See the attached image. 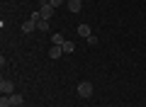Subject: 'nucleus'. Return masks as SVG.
I'll list each match as a JSON object with an SVG mask.
<instances>
[{"mask_svg":"<svg viewBox=\"0 0 146 107\" xmlns=\"http://www.w3.org/2000/svg\"><path fill=\"white\" fill-rule=\"evenodd\" d=\"M119 107H124V105H119Z\"/></svg>","mask_w":146,"mask_h":107,"instance_id":"obj_16","label":"nucleus"},{"mask_svg":"<svg viewBox=\"0 0 146 107\" xmlns=\"http://www.w3.org/2000/svg\"><path fill=\"white\" fill-rule=\"evenodd\" d=\"M105 107H112V105H105Z\"/></svg>","mask_w":146,"mask_h":107,"instance_id":"obj_15","label":"nucleus"},{"mask_svg":"<svg viewBox=\"0 0 146 107\" xmlns=\"http://www.w3.org/2000/svg\"><path fill=\"white\" fill-rule=\"evenodd\" d=\"M10 100H12V107H22V102H25L20 92H12V95H10Z\"/></svg>","mask_w":146,"mask_h":107,"instance_id":"obj_8","label":"nucleus"},{"mask_svg":"<svg viewBox=\"0 0 146 107\" xmlns=\"http://www.w3.org/2000/svg\"><path fill=\"white\" fill-rule=\"evenodd\" d=\"M63 34H51V44H56V46H63Z\"/></svg>","mask_w":146,"mask_h":107,"instance_id":"obj_9","label":"nucleus"},{"mask_svg":"<svg viewBox=\"0 0 146 107\" xmlns=\"http://www.w3.org/2000/svg\"><path fill=\"white\" fill-rule=\"evenodd\" d=\"M36 29L39 32H49V20H39L36 22Z\"/></svg>","mask_w":146,"mask_h":107,"instance_id":"obj_11","label":"nucleus"},{"mask_svg":"<svg viewBox=\"0 0 146 107\" xmlns=\"http://www.w3.org/2000/svg\"><path fill=\"white\" fill-rule=\"evenodd\" d=\"M80 3H83V0H80Z\"/></svg>","mask_w":146,"mask_h":107,"instance_id":"obj_17","label":"nucleus"},{"mask_svg":"<svg viewBox=\"0 0 146 107\" xmlns=\"http://www.w3.org/2000/svg\"><path fill=\"white\" fill-rule=\"evenodd\" d=\"M54 10H56L54 5H44V7H42V17H44V20H51V17H54Z\"/></svg>","mask_w":146,"mask_h":107,"instance_id":"obj_7","label":"nucleus"},{"mask_svg":"<svg viewBox=\"0 0 146 107\" xmlns=\"http://www.w3.org/2000/svg\"><path fill=\"white\" fill-rule=\"evenodd\" d=\"M61 54H63V46L51 44V49H49V58H61Z\"/></svg>","mask_w":146,"mask_h":107,"instance_id":"obj_6","label":"nucleus"},{"mask_svg":"<svg viewBox=\"0 0 146 107\" xmlns=\"http://www.w3.org/2000/svg\"><path fill=\"white\" fill-rule=\"evenodd\" d=\"M76 32H78V37H83V39H88V37L93 34L90 25H85V22H80V25H78V29H76Z\"/></svg>","mask_w":146,"mask_h":107,"instance_id":"obj_4","label":"nucleus"},{"mask_svg":"<svg viewBox=\"0 0 146 107\" xmlns=\"http://www.w3.org/2000/svg\"><path fill=\"white\" fill-rule=\"evenodd\" d=\"M85 41H88L90 46H98V37H95V34H90V37H88V39H85Z\"/></svg>","mask_w":146,"mask_h":107,"instance_id":"obj_13","label":"nucleus"},{"mask_svg":"<svg viewBox=\"0 0 146 107\" xmlns=\"http://www.w3.org/2000/svg\"><path fill=\"white\" fill-rule=\"evenodd\" d=\"M76 90H78L80 97H85V100H88V97H93V83H90V80H80Z\"/></svg>","mask_w":146,"mask_h":107,"instance_id":"obj_1","label":"nucleus"},{"mask_svg":"<svg viewBox=\"0 0 146 107\" xmlns=\"http://www.w3.org/2000/svg\"><path fill=\"white\" fill-rule=\"evenodd\" d=\"M66 7H68V12H80L83 10V3L80 0H66Z\"/></svg>","mask_w":146,"mask_h":107,"instance_id":"obj_5","label":"nucleus"},{"mask_svg":"<svg viewBox=\"0 0 146 107\" xmlns=\"http://www.w3.org/2000/svg\"><path fill=\"white\" fill-rule=\"evenodd\" d=\"M49 5H54V7H61V5H63V0H51Z\"/></svg>","mask_w":146,"mask_h":107,"instance_id":"obj_14","label":"nucleus"},{"mask_svg":"<svg viewBox=\"0 0 146 107\" xmlns=\"http://www.w3.org/2000/svg\"><path fill=\"white\" fill-rule=\"evenodd\" d=\"M76 51V44L73 41H63V54H73Z\"/></svg>","mask_w":146,"mask_h":107,"instance_id":"obj_10","label":"nucleus"},{"mask_svg":"<svg viewBox=\"0 0 146 107\" xmlns=\"http://www.w3.org/2000/svg\"><path fill=\"white\" fill-rule=\"evenodd\" d=\"M0 107H12V100H10V95H3V97H0Z\"/></svg>","mask_w":146,"mask_h":107,"instance_id":"obj_12","label":"nucleus"},{"mask_svg":"<svg viewBox=\"0 0 146 107\" xmlns=\"http://www.w3.org/2000/svg\"><path fill=\"white\" fill-rule=\"evenodd\" d=\"M34 29H36V20H32V17H27V20L22 22V32H25V34H32Z\"/></svg>","mask_w":146,"mask_h":107,"instance_id":"obj_3","label":"nucleus"},{"mask_svg":"<svg viewBox=\"0 0 146 107\" xmlns=\"http://www.w3.org/2000/svg\"><path fill=\"white\" fill-rule=\"evenodd\" d=\"M0 92H3V95H12V92H15V83L7 80V78H3V80H0Z\"/></svg>","mask_w":146,"mask_h":107,"instance_id":"obj_2","label":"nucleus"}]
</instances>
